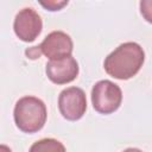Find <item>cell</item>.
Here are the masks:
<instances>
[{
	"label": "cell",
	"instance_id": "1",
	"mask_svg": "<svg viewBox=\"0 0 152 152\" xmlns=\"http://www.w3.org/2000/svg\"><path fill=\"white\" fill-rule=\"evenodd\" d=\"M145 61L142 48L134 42H127L119 45L110 52L104 62L106 72L118 80H128L135 76L141 69Z\"/></svg>",
	"mask_w": 152,
	"mask_h": 152
},
{
	"label": "cell",
	"instance_id": "2",
	"mask_svg": "<svg viewBox=\"0 0 152 152\" xmlns=\"http://www.w3.org/2000/svg\"><path fill=\"white\" fill-rule=\"evenodd\" d=\"M13 116L17 127L21 132L36 133L45 125L48 116L46 106L38 97L24 96L17 101Z\"/></svg>",
	"mask_w": 152,
	"mask_h": 152
},
{
	"label": "cell",
	"instance_id": "3",
	"mask_svg": "<svg viewBox=\"0 0 152 152\" xmlns=\"http://www.w3.org/2000/svg\"><path fill=\"white\" fill-rule=\"evenodd\" d=\"M121 101L122 91L120 87L109 80L96 82L91 89V103L97 113L112 114L119 109Z\"/></svg>",
	"mask_w": 152,
	"mask_h": 152
},
{
	"label": "cell",
	"instance_id": "4",
	"mask_svg": "<svg viewBox=\"0 0 152 152\" xmlns=\"http://www.w3.org/2000/svg\"><path fill=\"white\" fill-rule=\"evenodd\" d=\"M58 109L62 116L69 121L80 120L87 110V97L78 87H69L59 94Z\"/></svg>",
	"mask_w": 152,
	"mask_h": 152
},
{
	"label": "cell",
	"instance_id": "5",
	"mask_svg": "<svg viewBox=\"0 0 152 152\" xmlns=\"http://www.w3.org/2000/svg\"><path fill=\"white\" fill-rule=\"evenodd\" d=\"M13 28L14 33L20 40L30 43L40 34L43 21L40 15L33 8L26 7L17 13L13 23Z\"/></svg>",
	"mask_w": 152,
	"mask_h": 152
},
{
	"label": "cell",
	"instance_id": "6",
	"mask_svg": "<svg viewBox=\"0 0 152 152\" xmlns=\"http://www.w3.org/2000/svg\"><path fill=\"white\" fill-rule=\"evenodd\" d=\"M39 55H45L50 61L71 56L74 44L69 34L63 31H53L49 33L44 40L37 46Z\"/></svg>",
	"mask_w": 152,
	"mask_h": 152
},
{
	"label": "cell",
	"instance_id": "7",
	"mask_svg": "<svg viewBox=\"0 0 152 152\" xmlns=\"http://www.w3.org/2000/svg\"><path fill=\"white\" fill-rule=\"evenodd\" d=\"M45 72L48 78L55 84H66L72 82L78 75L77 61L69 56L59 59H52L46 63Z\"/></svg>",
	"mask_w": 152,
	"mask_h": 152
},
{
	"label": "cell",
	"instance_id": "8",
	"mask_svg": "<svg viewBox=\"0 0 152 152\" xmlns=\"http://www.w3.org/2000/svg\"><path fill=\"white\" fill-rule=\"evenodd\" d=\"M28 152H66L64 145L52 138H45L36 141Z\"/></svg>",
	"mask_w": 152,
	"mask_h": 152
},
{
	"label": "cell",
	"instance_id": "9",
	"mask_svg": "<svg viewBox=\"0 0 152 152\" xmlns=\"http://www.w3.org/2000/svg\"><path fill=\"white\" fill-rule=\"evenodd\" d=\"M140 13L147 23L152 24V0L140 1Z\"/></svg>",
	"mask_w": 152,
	"mask_h": 152
},
{
	"label": "cell",
	"instance_id": "10",
	"mask_svg": "<svg viewBox=\"0 0 152 152\" xmlns=\"http://www.w3.org/2000/svg\"><path fill=\"white\" fill-rule=\"evenodd\" d=\"M40 5L48 8L49 11H59L65 5H68V1H48V2L40 1Z\"/></svg>",
	"mask_w": 152,
	"mask_h": 152
},
{
	"label": "cell",
	"instance_id": "11",
	"mask_svg": "<svg viewBox=\"0 0 152 152\" xmlns=\"http://www.w3.org/2000/svg\"><path fill=\"white\" fill-rule=\"evenodd\" d=\"M122 152H142L141 150H139V148H134V147H129V148H126L125 151H122Z\"/></svg>",
	"mask_w": 152,
	"mask_h": 152
},
{
	"label": "cell",
	"instance_id": "12",
	"mask_svg": "<svg viewBox=\"0 0 152 152\" xmlns=\"http://www.w3.org/2000/svg\"><path fill=\"white\" fill-rule=\"evenodd\" d=\"M0 152H12V151H11L6 145H1V146H0Z\"/></svg>",
	"mask_w": 152,
	"mask_h": 152
}]
</instances>
